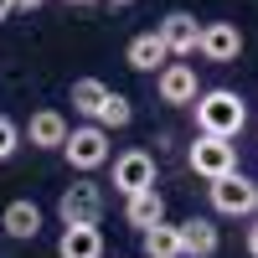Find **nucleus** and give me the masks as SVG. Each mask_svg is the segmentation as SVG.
Segmentation results:
<instances>
[{"label": "nucleus", "mask_w": 258, "mask_h": 258, "mask_svg": "<svg viewBox=\"0 0 258 258\" xmlns=\"http://www.w3.org/2000/svg\"><path fill=\"white\" fill-rule=\"evenodd\" d=\"M150 186H155V155H150V150H124V155H114V191L119 197H140Z\"/></svg>", "instance_id": "nucleus-6"}, {"label": "nucleus", "mask_w": 258, "mask_h": 258, "mask_svg": "<svg viewBox=\"0 0 258 258\" xmlns=\"http://www.w3.org/2000/svg\"><path fill=\"white\" fill-rule=\"evenodd\" d=\"M16 150H21V124L0 114V160H11Z\"/></svg>", "instance_id": "nucleus-19"}, {"label": "nucleus", "mask_w": 258, "mask_h": 258, "mask_svg": "<svg viewBox=\"0 0 258 258\" xmlns=\"http://www.w3.org/2000/svg\"><path fill=\"white\" fill-rule=\"evenodd\" d=\"M243 248H248V258H258V217H253L248 232H243Z\"/></svg>", "instance_id": "nucleus-20"}, {"label": "nucleus", "mask_w": 258, "mask_h": 258, "mask_svg": "<svg viewBox=\"0 0 258 258\" xmlns=\"http://www.w3.org/2000/svg\"><path fill=\"white\" fill-rule=\"evenodd\" d=\"M186 165L197 170V176L212 186V181H222L238 170V145L232 140H212V135H197V145L186 150Z\"/></svg>", "instance_id": "nucleus-3"}, {"label": "nucleus", "mask_w": 258, "mask_h": 258, "mask_svg": "<svg viewBox=\"0 0 258 258\" xmlns=\"http://www.w3.org/2000/svg\"><path fill=\"white\" fill-rule=\"evenodd\" d=\"M103 212H109V197H103V186L88 181V176L73 181V186H62V197H57V217H62V227H98Z\"/></svg>", "instance_id": "nucleus-2"}, {"label": "nucleus", "mask_w": 258, "mask_h": 258, "mask_svg": "<svg viewBox=\"0 0 258 258\" xmlns=\"http://www.w3.org/2000/svg\"><path fill=\"white\" fill-rule=\"evenodd\" d=\"M207 197H212V212H217V217H253L258 212V181H248L243 170H232V176L207 186Z\"/></svg>", "instance_id": "nucleus-4"}, {"label": "nucleus", "mask_w": 258, "mask_h": 258, "mask_svg": "<svg viewBox=\"0 0 258 258\" xmlns=\"http://www.w3.org/2000/svg\"><path fill=\"white\" fill-rule=\"evenodd\" d=\"M191 109H197V129L212 140H238L243 124H248V103L232 88H202Z\"/></svg>", "instance_id": "nucleus-1"}, {"label": "nucleus", "mask_w": 258, "mask_h": 258, "mask_svg": "<svg viewBox=\"0 0 258 258\" xmlns=\"http://www.w3.org/2000/svg\"><path fill=\"white\" fill-rule=\"evenodd\" d=\"M155 93L160 103H176V109H191L202 93V83H197V68L191 62H165V68L155 73Z\"/></svg>", "instance_id": "nucleus-7"}, {"label": "nucleus", "mask_w": 258, "mask_h": 258, "mask_svg": "<svg viewBox=\"0 0 258 258\" xmlns=\"http://www.w3.org/2000/svg\"><path fill=\"white\" fill-rule=\"evenodd\" d=\"M197 52H202L207 62H238V57H243V31L232 26V21H207Z\"/></svg>", "instance_id": "nucleus-9"}, {"label": "nucleus", "mask_w": 258, "mask_h": 258, "mask_svg": "<svg viewBox=\"0 0 258 258\" xmlns=\"http://www.w3.org/2000/svg\"><path fill=\"white\" fill-rule=\"evenodd\" d=\"M140 243H145V258H181V232L170 227V222L145 227V232H140Z\"/></svg>", "instance_id": "nucleus-16"}, {"label": "nucleus", "mask_w": 258, "mask_h": 258, "mask_svg": "<svg viewBox=\"0 0 258 258\" xmlns=\"http://www.w3.org/2000/svg\"><path fill=\"white\" fill-rule=\"evenodd\" d=\"M6 16H11V0H0V21H6Z\"/></svg>", "instance_id": "nucleus-22"}, {"label": "nucleus", "mask_w": 258, "mask_h": 258, "mask_svg": "<svg viewBox=\"0 0 258 258\" xmlns=\"http://www.w3.org/2000/svg\"><path fill=\"white\" fill-rule=\"evenodd\" d=\"M155 36L165 41V52L176 57V62H186V57H197V41H202V26H197V16L191 11H170L160 26H155Z\"/></svg>", "instance_id": "nucleus-8"}, {"label": "nucleus", "mask_w": 258, "mask_h": 258, "mask_svg": "<svg viewBox=\"0 0 258 258\" xmlns=\"http://www.w3.org/2000/svg\"><path fill=\"white\" fill-rule=\"evenodd\" d=\"M41 0H11V11H36Z\"/></svg>", "instance_id": "nucleus-21"}, {"label": "nucleus", "mask_w": 258, "mask_h": 258, "mask_svg": "<svg viewBox=\"0 0 258 258\" xmlns=\"http://www.w3.org/2000/svg\"><path fill=\"white\" fill-rule=\"evenodd\" d=\"M109 6H135V0H109Z\"/></svg>", "instance_id": "nucleus-24"}, {"label": "nucleus", "mask_w": 258, "mask_h": 258, "mask_svg": "<svg viewBox=\"0 0 258 258\" xmlns=\"http://www.w3.org/2000/svg\"><path fill=\"white\" fill-rule=\"evenodd\" d=\"M124 62H129L135 73H160L165 62H170V52H165V41H160L155 31H140V36L124 47Z\"/></svg>", "instance_id": "nucleus-12"}, {"label": "nucleus", "mask_w": 258, "mask_h": 258, "mask_svg": "<svg viewBox=\"0 0 258 258\" xmlns=\"http://www.w3.org/2000/svg\"><path fill=\"white\" fill-rule=\"evenodd\" d=\"M62 6H93V0H62Z\"/></svg>", "instance_id": "nucleus-23"}, {"label": "nucleus", "mask_w": 258, "mask_h": 258, "mask_svg": "<svg viewBox=\"0 0 258 258\" xmlns=\"http://www.w3.org/2000/svg\"><path fill=\"white\" fill-rule=\"evenodd\" d=\"M0 227H6L16 243H26V238H36V232H41V207L21 197V202H11L6 212H0Z\"/></svg>", "instance_id": "nucleus-14"}, {"label": "nucleus", "mask_w": 258, "mask_h": 258, "mask_svg": "<svg viewBox=\"0 0 258 258\" xmlns=\"http://www.w3.org/2000/svg\"><path fill=\"white\" fill-rule=\"evenodd\" d=\"M57 258H103V232L98 227H62Z\"/></svg>", "instance_id": "nucleus-15"}, {"label": "nucleus", "mask_w": 258, "mask_h": 258, "mask_svg": "<svg viewBox=\"0 0 258 258\" xmlns=\"http://www.w3.org/2000/svg\"><path fill=\"white\" fill-rule=\"evenodd\" d=\"M103 93H109V83H103V78H78L68 98H73V109H78L83 119L93 124V114H98V103H103Z\"/></svg>", "instance_id": "nucleus-18"}, {"label": "nucleus", "mask_w": 258, "mask_h": 258, "mask_svg": "<svg viewBox=\"0 0 258 258\" xmlns=\"http://www.w3.org/2000/svg\"><path fill=\"white\" fill-rule=\"evenodd\" d=\"M21 135L31 140V150H62V140H68V119H62L57 109H36Z\"/></svg>", "instance_id": "nucleus-11"}, {"label": "nucleus", "mask_w": 258, "mask_h": 258, "mask_svg": "<svg viewBox=\"0 0 258 258\" xmlns=\"http://www.w3.org/2000/svg\"><path fill=\"white\" fill-rule=\"evenodd\" d=\"M124 222L135 227V232H145V227L165 222V197H160L155 186H150V191H140V197H124Z\"/></svg>", "instance_id": "nucleus-13"}, {"label": "nucleus", "mask_w": 258, "mask_h": 258, "mask_svg": "<svg viewBox=\"0 0 258 258\" xmlns=\"http://www.w3.org/2000/svg\"><path fill=\"white\" fill-rule=\"evenodd\" d=\"M176 232H181V258H212L222 248V232L212 217H186V222H176Z\"/></svg>", "instance_id": "nucleus-10"}, {"label": "nucleus", "mask_w": 258, "mask_h": 258, "mask_svg": "<svg viewBox=\"0 0 258 258\" xmlns=\"http://www.w3.org/2000/svg\"><path fill=\"white\" fill-rule=\"evenodd\" d=\"M62 155H68V165L73 170H98V165H109V135H103L98 124H78V129H68V140H62Z\"/></svg>", "instance_id": "nucleus-5"}, {"label": "nucleus", "mask_w": 258, "mask_h": 258, "mask_svg": "<svg viewBox=\"0 0 258 258\" xmlns=\"http://www.w3.org/2000/svg\"><path fill=\"white\" fill-rule=\"evenodd\" d=\"M129 119H135V103H129L124 93H114V88H109V93H103V103H98V114H93V124L109 135V129H124Z\"/></svg>", "instance_id": "nucleus-17"}]
</instances>
